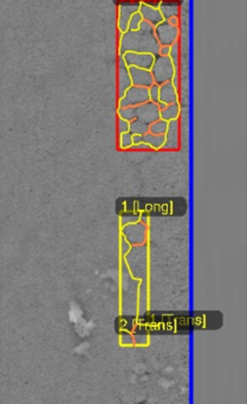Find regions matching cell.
<instances>
[{"label": "cell", "mask_w": 247, "mask_h": 404, "mask_svg": "<svg viewBox=\"0 0 247 404\" xmlns=\"http://www.w3.org/2000/svg\"><path fill=\"white\" fill-rule=\"evenodd\" d=\"M122 58L127 66H135V68L147 69L150 70L154 64L155 56L150 54H140V53H125L122 55Z\"/></svg>", "instance_id": "obj_9"}, {"label": "cell", "mask_w": 247, "mask_h": 404, "mask_svg": "<svg viewBox=\"0 0 247 404\" xmlns=\"http://www.w3.org/2000/svg\"><path fill=\"white\" fill-rule=\"evenodd\" d=\"M159 10L165 20L174 18V17H180V2L161 1Z\"/></svg>", "instance_id": "obj_15"}, {"label": "cell", "mask_w": 247, "mask_h": 404, "mask_svg": "<svg viewBox=\"0 0 247 404\" xmlns=\"http://www.w3.org/2000/svg\"><path fill=\"white\" fill-rule=\"evenodd\" d=\"M168 23L171 25H174V27H179V25H180V17H174V18L168 19Z\"/></svg>", "instance_id": "obj_30"}, {"label": "cell", "mask_w": 247, "mask_h": 404, "mask_svg": "<svg viewBox=\"0 0 247 404\" xmlns=\"http://www.w3.org/2000/svg\"><path fill=\"white\" fill-rule=\"evenodd\" d=\"M154 33L156 40L160 45H168L172 47L174 43L180 40V27H174L168 23V20H163L159 25L154 28Z\"/></svg>", "instance_id": "obj_5"}, {"label": "cell", "mask_w": 247, "mask_h": 404, "mask_svg": "<svg viewBox=\"0 0 247 404\" xmlns=\"http://www.w3.org/2000/svg\"><path fill=\"white\" fill-rule=\"evenodd\" d=\"M139 12L141 13V16H142L143 20H145V22L149 23L150 25H153L154 28L156 27V25H159L160 23H162L163 20H165V19H163L162 14H161V12H160V10H156V8L150 7L146 1H141Z\"/></svg>", "instance_id": "obj_13"}, {"label": "cell", "mask_w": 247, "mask_h": 404, "mask_svg": "<svg viewBox=\"0 0 247 404\" xmlns=\"http://www.w3.org/2000/svg\"><path fill=\"white\" fill-rule=\"evenodd\" d=\"M139 221H140V216L135 215V213L121 216V226L122 227L128 226V224H131V223H136V222H139Z\"/></svg>", "instance_id": "obj_24"}, {"label": "cell", "mask_w": 247, "mask_h": 404, "mask_svg": "<svg viewBox=\"0 0 247 404\" xmlns=\"http://www.w3.org/2000/svg\"><path fill=\"white\" fill-rule=\"evenodd\" d=\"M117 116L128 122H131L136 119V108L135 107H124V108H117Z\"/></svg>", "instance_id": "obj_19"}, {"label": "cell", "mask_w": 247, "mask_h": 404, "mask_svg": "<svg viewBox=\"0 0 247 404\" xmlns=\"http://www.w3.org/2000/svg\"><path fill=\"white\" fill-rule=\"evenodd\" d=\"M130 249H131V245L129 244V242L123 237V236H121V254H122L123 258H124L129 252H130Z\"/></svg>", "instance_id": "obj_26"}, {"label": "cell", "mask_w": 247, "mask_h": 404, "mask_svg": "<svg viewBox=\"0 0 247 404\" xmlns=\"http://www.w3.org/2000/svg\"><path fill=\"white\" fill-rule=\"evenodd\" d=\"M136 119L147 123V125H151L155 121L160 120L159 107L156 103L150 102V101L136 107Z\"/></svg>", "instance_id": "obj_10"}, {"label": "cell", "mask_w": 247, "mask_h": 404, "mask_svg": "<svg viewBox=\"0 0 247 404\" xmlns=\"http://www.w3.org/2000/svg\"><path fill=\"white\" fill-rule=\"evenodd\" d=\"M129 125L130 122L128 121L123 120V119H117V131H119V135L123 134V133H128L129 132Z\"/></svg>", "instance_id": "obj_25"}, {"label": "cell", "mask_w": 247, "mask_h": 404, "mask_svg": "<svg viewBox=\"0 0 247 404\" xmlns=\"http://www.w3.org/2000/svg\"><path fill=\"white\" fill-rule=\"evenodd\" d=\"M181 147L180 119L168 122L167 132L165 134V145L162 149L166 151H177Z\"/></svg>", "instance_id": "obj_8"}, {"label": "cell", "mask_w": 247, "mask_h": 404, "mask_svg": "<svg viewBox=\"0 0 247 404\" xmlns=\"http://www.w3.org/2000/svg\"><path fill=\"white\" fill-rule=\"evenodd\" d=\"M148 132H149V125L137 119L131 121L130 125H129V133H131L133 135H145V134H147Z\"/></svg>", "instance_id": "obj_18"}, {"label": "cell", "mask_w": 247, "mask_h": 404, "mask_svg": "<svg viewBox=\"0 0 247 404\" xmlns=\"http://www.w3.org/2000/svg\"><path fill=\"white\" fill-rule=\"evenodd\" d=\"M122 236L129 242L131 247L135 245L147 244L149 229L147 224H143L142 222H136V223L128 224V226L122 227L121 229Z\"/></svg>", "instance_id": "obj_4"}, {"label": "cell", "mask_w": 247, "mask_h": 404, "mask_svg": "<svg viewBox=\"0 0 247 404\" xmlns=\"http://www.w3.org/2000/svg\"><path fill=\"white\" fill-rule=\"evenodd\" d=\"M141 1L135 2H120L117 5V30L119 33H124L128 31V24L131 16L139 12Z\"/></svg>", "instance_id": "obj_7"}, {"label": "cell", "mask_w": 247, "mask_h": 404, "mask_svg": "<svg viewBox=\"0 0 247 404\" xmlns=\"http://www.w3.org/2000/svg\"><path fill=\"white\" fill-rule=\"evenodd\" d=\"M140 222H142L143 224H147V226H148V216L146 215V213H142V215H140Z\"/></svg>", "instance_id": "obj_31"}, {"label": "cell", "mask_w": 247, "mask_h": 404, "mask_svg": "<svg viewBox=\"0 0 247 404\" xmlns=\"http://www.w3.org/2000/svg\"><path fill=\"white\" fill-rule=\"evenodd\" d=\"M180 102L174 103V105H167L165 109L160 111V119L171 122V121L180 119Z\"/></svg>", "instance_id": "obj_16"}, {"label": "cell", "mask_w": 247, "mask_h": 404, "mask_svg": "<svg viewBox=\"0 0 247 404\" xmlns=\"http://www.w3.org/2000/svg\"><path fill=\"white\" fill-rule=\"evenodd\" d=\"M143 143L150 146V148L154 149V151H160L165 145V135L151 134V133L148 132L147 134L143 135Z\"/></svg>", "instance_id": "obj_17"}, {"label": "cell", "mask_w": 247, "mask_h": 404, "mask_svg": "<svg viewBox=\"0 0 247 404\" xmlns=\"http://www.w3.org/2000/svg\"><path fill=\"white\" fill-rule=\"evenodd\" d=\"M129 74H130L131 83L135 87H143V88H149L154 85L153 75L150 70L147 69L135 68V66H129Z\"/></svg>", "instance_id": "obj_12"}, {"label": "cell", "mask_w": 247, "mask_h": 404, "mask_svg": "<svg viewBox=\"0 0 247 404\" xmlns=\"http://www.w3.org/2000/svg\"><path fill=\"white\" fill-rule=\"evenodd\" d=\"M143 143V135H133V145H139Z\"/></svg>", "instance_id": "obj_29"}, {"label": "cell", "mask_w": 247, "mask_h": 404, "mask_svg": "<svg viewBox=\"0 0 247 404\" xmlns=\"http://www.w3.org/2000/svg\"><path fill=\"white\" fill-rule=\"evenodd\" d=\"M171 54V47L168 45H160L159 56H169Z\"/></svg>", "instance_id": "obj_27"}, {"label": "cell", "mask_w": 247, "mask_h": 404, "mask_svg": "<svg viewBox=\"0 0 247 404\" xmlns=\"http://www.w3.org/2000/svg\"><path fill=\"white\" fill-rule=\"evenodd\" d=\"M133 146V134L131 133H123L119 135V147L121 149H129Z\"/></svg>", "instance_id": "obj_21"}, {"label": "cell", "mask_w": 247, "mask_h": 404, "mask_svg": "<svg viewBox=\"0 0 247 404\" xmlns=\"http://www.w3.org/2000/svg\"><path fill=\"white\" fill-rule=\"evenodd\" d=\"M168 128V122L167 121L160 119L157 121H155L154 123L149 125V133L151 134H156V135H165L166 132H167Z\"/></svg>", "instance_id": "obj_20"}, {"label": "cell", "mask_w": 247, "mask_h": 404, "mask_svg": "<svg viewBox=\"0 0 247 404\" xmlns=\"http://www.w3.org/2000/svg\"><path fill=\"white\" fill-rule=\"evenodd\" d=\"M131 86L133 83H131L128 66L123 60L122 56H119V63H117V95H119V99L123 97V95Z\"/></svg>", "instance_id": "obj_11"}, {"label": "cell", "mask_w": 247, "mask_h": 404, "mask_svg": "<svg viewBox=\"0 0 247 404\" xmlns=\"http://www.w3.org/2000/svg\"><path fill=\"white\" fill-rule=\"evenodd\" d=\"M148 101V88L131 86L123 95V97L119 99V107L117 108H124V107H135L136 108V107L143 105Z\"/></svg>", "instance_id": "obj_6"}, {"label": "cell", "mask_w": 247, "mask_h": 404, "mask_svg": "<svg viewBox=\"0 0 247 404\" xmlns=\"http://www.w3.org/2000/svg\"><path fill=\"white\" fill-rule=\"evenodd\" d=\"M160 102L166 103V105H174V103L180 102L179 91L175 89L172 82L163 83L160 86Z\"/></svg>", "instance_id": "obj_14"}, {"label": "cell", "mask_w": 247, "mask_h": 404, "mask_svg": "<svg viewBox=\"0 0 247 404\" xmlns=\"http://www.w3.org/2000/svg\"><path fill=\"white\" fill-rule=\"evenodd\" d=\"M151 75H153L154 83L157 86L163 85V83L172 82L174 75L175 69L169 56H155L154 64L150 69Z\"/></svg>", "instance_id": "obj_3"}, {"label": "cell", "mask_w": 247, "mask_h": 404, "mask_svg": "<svg viewBox=\"0 0 247 404\" xmlns=\"http://www.w3.org/2000/svg\"><path fill=\"white\" fill-rule=\"evenodd\" d=\"M160 44L154 33V27L143 20L136 31L119 33V56L125 53L159 55Z\"/></svg>", "instance_id": "obj_1"}, {"label": "cell", "mask_w": 247, "mask_h": 404, "mask_svg": "<svg viewBox=\"0 0 247 404\" xmlns=\"http://www.w3.org/2000/svg\"><path fill=\"white\" fill-rule=\"evenodd\" d=\"M148 94H149V101L154 103H159L160 102V86L154 85L150 86L148 88Z\"/></svg>", "instance_id": "obj_23"}, {"label": "cell", "mask_w": 247, "mask_h": 404, "mask_svg": "<svg viewBox=\"0 0 247 404\" xmlns=\"http://www.w3.org/2000/svg\"><path fill=\"white\" fill-rule=\"evenodd\" d=\"M129 149H142V151H150V146L147 145L146 143H141L139 145H133Z\"/></svg>", "instance_id": "obj_28"}, {"label": "cell", "mask_w": 247, "mask_h": 404, "mask_svg": "<svg viewBox=\"0 0 247 404\" xmlns=\"http://www.w3.org/2000/svg\"><path fill=\"white\" fill-rule=\"evenodd\" d=\"M143 22V18L142 16H141L140 12H136L134 13L133 16H131L130 20H129V24H128V31H136L140 29V25L142 24Z\"/></svg>", "instance_id": "obj_22"}, {"label": "cell", "mask_w": 247, "mask_h": 404, "mask_svg": "<svg viewBox=\"0 0 247 404\" xmlns=\"http://www.w3.org/2000/svg\"><path fill=\"white\" fill-rule=\"evenodd\" d=\"M128 272L133 279L142 282L148 276V245H135L123 258Z\"/></svg>", "instance_id": "obj_2"}]
</instances>
